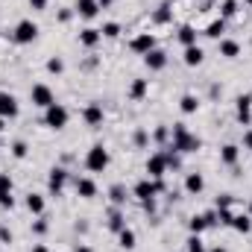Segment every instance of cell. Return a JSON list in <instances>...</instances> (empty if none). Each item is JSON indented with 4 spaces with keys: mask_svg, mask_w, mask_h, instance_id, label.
Returning a JSON list of instances; mask_svg holds the SVG:
<instances>
[{
    "mask_svg": "<svg viewBox=\"0 0 252 252\" xmlns=\"http://www.w3.org/2000/svg\"><path fill=\"white\" fill-rule=\"evenodd\" d=\"M132 141H135V147H147V144H150V135H147V129H138Z\"/></svg>",
    "mask_w": 252,
    "mask_h": 252,
    "instance_id": "d590c367",
    "label": "cell"
},
{
    "mask_svg": "<svg viewBox=\"0 0 252 252\" xmlns=\"http://www.w3.org/2000/svg\"><path fill=\"white\" fill-rule=\"evenodd\" d=\"M170 135H173V144H170V147H173L176 153H196V150L202 147V141H199L196 135H190L185 124H173V132H170Z\"/></svg>",
    "mask_w": 252,
    "mask_h": 252,
    "instance_id": "6da1fadb",
    "label": "cell"
},
{
    "mask_svg": "<svg viewBox=\"0 0 252 252\" xmlns=\"http://www.w3.org/2000/svg\"><path fill=\"white\" fill-rule=\"evenodd\" d=\"M0 241H3V244H12V232L3 229V226H0Z\"/></svg>",
    "mask_w": 252,
    "mask_h": 252,
    "instance_id": "7bdbcfd3",
    "label": "cell"
},
{
    "mask_svg": "<svg viewBox=\"0 0 252 252\" xmlns=\"http://www.w3.org/2000/svg\"><path fill=\"white\" fill-rule=\"evenodd\" d=\"M67 109H64L62 103H53V106H47L44 109V126H50V129H64L67 126Z\"/></svg>",
    "mask_w": 252,
    "mask_h": 252,
    "instance_id": "277c9868",
    "label": "cell"
},
{
    "mask_svg": "<svg viewBox=\"0 0 252 252\" xmlns=\"http://www.w3.org/2000/svg\"><path fill=\"white\" fill-rule=\"evenodd\" d=\"M250 217H252V205H250Z\"/></svg>",
    "mask_w": 252,
    "mask_h": 252,
    "instance_id": "816d5d0a",
    "label": "cell"
},
{
    "mask_svg": "<svg viewBox=\"0 0 252 252\" xmlns=\"http://www.w3.org/2000/svg\"><path fill=\"white\" fill-rule=\"evenodd\" d=\"M12 156H15V158H24V156H27V141H15V144H12Z\"/></svg>",
    "mask_w": 252,
    "mask_h": 252,
    "instance_id": "8d00e7d4",
    "label": "cell"
},
{
    "mask_svg": "<svg viewBox=\"0 0 252 252\" xmlns=\"http://www.w3.org/2000/svg\"><path fill=\"white\" fill-rule=\"evenodd\" d=\"M164 190V182L161 179H141V182H135V188H132V193L141 199V202H150L156 193H161Z\"/></svg>",
    "mask_w": 252,
    "mask_h": 252,
    "instance_id": "3957f363",
    "label": "cell"
},
{
    "mask_svg": "<svg viewBox=\"0 0 252 252\" xmlns=\"http://www.w3.org/2000/svg\"><path fill=\"white\" fill-rule=\"evenodd\" d=\"M170 18H173V12H170V6H167V3H161V6L153 12V21H156V24H167Z\"/></svg>",
    "mask_w": 252,
    "mask_h": 252,
    "instance_id": "f1b7e54d",
    "label": "cell"
},
{
    "mask_svg": "<svg viewBox=\"0 0 252 252\" xmlns=\"http://www.w3.org/2000/svg\"><path fill=\"white\" fill-rule=\"evenodd\" d=\"M0 132H3V118H0Z\"/></svg>",
    "mask_w": 252,
    "mask_h": 252,
    "instance_id": "f907efd6",
    "label": "cell"
},
{
    "mask_svg": "<svg viewBox=\"0 0 252 252\" xmlns=\"http://www.w3.org/2000/svg\"><path fill=\"white\" fill-rule=\"evenodd\" d=\"M164 138H167V126H158L156 129V141H164Z\"/></svg>",
    "mask_w": 252,
    "mask_h": 252,
    "instance_id": "ee69618b",
    "label": "cell"
},
{
    "mask_svg": "<svg viewBox=\"0 0 252 252\" xmlns=\"http://www.w3.org/2000/svg\"><path fill=\"white\" fill-rule=\"evenodd\" d=\"M0 118H18V100L9 91H0Z\"/></svg>",
    "mask_w": 252,
    "mask_h": 252,
    "instance_id": "30bf717a",
    "label": "cell"
},
{
    "mask_svg": "<svg viewBox=\"0 0 252 252\" xmlns=\"http://www.w3.org/2000/svg\"><path fill=\"white\" fill-rule=\"evenodd\" d=\"M232 229H235V232H241V235L252 232V217H250V214H235V217H232Z\"/></svg>",
    "mask_w": 252,
    "mask_h": 252,
    "instance_id": "ac0fdd59",
    "label": "cell"
},
{
    "mask_svg": "<svg viewBox=\"0 0 252 252\" xmlns=\"http://www.w3.org/2000/svg\"><path fill=\"white\" fill-rule=\"evenodd\" d=\"M109 229H112V232H124L126 229V220H124V214H121L118 208L109 214Z\"/></svg>",
    "mask_w": 252,
    "mask_h": 252,
    "instance_id": "83f0119b",
    "label": "cell"
},
{
    "mask_svg": "<svg viewBox=\"0 0 252 252\" xmlns=\"http://www.w3.org/2000/svg\"><path fill=\"white\" fill-rule=\"evenodd\" d=\"M220 158H223V164H238V158H241V147H238V144H226V147L220 150Z\"/></svg>",
    "mask_w": 252,
    "mask_h": 252,
    "instance_id": "e0dca14e",
    "label": "cell"
},
{
    "mask_svg": "<svg viewBox=\"0 0 252 252\" xmlns=\"http://www.w3.org/2000/svg\"><path fill=\"white\" fill-rule=\"evenodd\" d=\"M82 121L88 126H103V106L100 103H88L82 112Z\"/></svg>",
    "mask_w": 252,
    "mask_h": 252,
    "instance_id": "8fae6325",
    "label": "cell"
},
{
    "mask_svg": "<svg viewBox=\"0 0 252 252\" xmlns=\"http://www.w3.org/2000/svg\"><path fill=\"white\" fill-rule=\"evenodd\" d=\"M188 229H190V235H202V232L208 229V223H205L202 214H193V217L188 220Z\"/></svg>",
    "mask_w": 252,
    "mask_h": 252,
    "instance_id": "d4e9b609",
    "label": "cell"
},
{
    "mask_svg": "<svg viewBox=\"0 0 252 252\" xmlns=\"http://www.w3.org/2000/svg\"><path fill=\"white\" fill-rule=\"evenodd\" d=\"M47 70H50V73H62V70H64V62L59 59V56H53V59L47 62Z\"/></svg>",
    "mask_w": 252,
    "mask_h": 252,
    "instance_id": "74e56055",
    "label": "cell"
},
{
    "mask_svg": "<svg viewBox=\"0 0 252 252\" xmlns=\"http://www.w3.org/2000/svg\"><path fill=\"white\" fill-rule=\"evenodd\" d=\"M76 193L82 196V199H91V196H97V185H94V179H76Z\"/></svg>",
    "mask_w": 252,
    "mask_h": 252,
    "instance_id": "2e32d148",
    "label": "cell"
},
{
    "mask_svg": "<svg viewBox=\"0 0 252 252\" xmlns=\"http://www.w3.org/2000/svg\"><path fill=\"white\" fill-rule=\"evenodd\" d=\"M85 167H88L91 173H103V170L109 167V150H106L103 144H94V147L88 150V156H85Z\"/></svg>",
    "mask_w": 252,
    "mask_h": 252,
    "instance_id": "7a4b0ae2",
    "label": "cell"
},
{
    "mask_svg": "<svg viewBox=\"0 0 252 252\" xmlns=\"http://www.w3.org/2000/svg\"><path fill=\"white\" fill-rule=\"evenodd\" d=\"M76 252H91L88 247H76Z\"/></svg>",
    "mask_w": 252,
    "mask_h": 252,
    "instance_id": "c3c4849f",
    "label": "cell"
},
{
    "mask_svg": "<svg viewBox=\"0 0 252 252\" xmlns=\"http://www.w3.org/2000/svg\"><path fill=\"white\" fill-rule=\"evenodd\" d=\"M179 41H182L185 47H190V44H196V30H193L190 24H185V27H179Z\"/></svg>",
    "mask_w": 252,
    "mask_h": 252,
    "instance_id": "cb8c5ba5",
    "label": "cell"
},
{
    "mask_svg": "<svg viewBox=\"0 0 252 252\" xmlns=\"http://www.w3.org/2000/svg\"><path fill=\"white\" fill-rule=\"evenodd\" d=\"M106 38H118L121 35V24H115V21H109V24H103V30H100Z\"/></svg>",
    "mask_w": 252,
    "mask_h": 252,
    "instance_id": "d6a6232c",
    "label": "cell"
},
{
    "mask_svg": "<svg viewBox=\"0 0 252 252\" xmlns=\"http://www.w3.org/2000/svg\"><path fill=\"white\" fill-rule=\"evenodd\" d=\"M109 196H112V202H115V205H124V202H126V188H124V185H112Z\"/></svg>",
    "mask_w": 252,
    "mask_h": 252,
    "instance_id": "4dcf8cb0",
    "label": "cell"
},
{
    "mask_svg": "<svg viewBox=\"0 0 252 252\" xmlns=\"http://www.w3.org/2000/svg\"><path fill=\"white\" fill-rule=\"evenodd\" d=\"M188 252H208L199 235H190V238H188Z\"/></svg>",
    "mask_w": 252,
    "mask_h": 252,
    "instance_id": "836d02e7",
    "label": "cell"
},
{
    "mask_svg": "<svg viewBox=\"0 0 252 252\" xmlns=\"http://www.w3.org/2000/svg\"><path fill=\"white\" fill-rule=\"evenodd\" d=\"M100 41H103V32L94 30V27H85V30L79 32V44H82V47H97Z\"/></svg>",
    "mask_w": 252,
    "mask_h": 252,
    "instance_id": "9a60e30c",
    "label": "cell"
},
{
    "mask_svg": "<svg viewBox=\"0 0 252 252\" xmlns=\"http://www.w3.org/2000/svg\"><path fill=\"white\" fill-rule=\"evenodd\" d=\"M202 188H205L202 173H188V176H185V190H188V193H199Z\"/></svg>",
    "mask_w": 252,
    "mask_h": 252,
    "instance_id": "7402d4cb",
    "label": "cell"
},
{
    "mask_svg": "<svg viewBox=\"0 0 252 252\" xmlns=\"http://www.w3.org/2000/svg\"><path fill=\"white\" fill-rule=\"evenodd\" d=\"M232 202H235V196H232V193H223V196L217 199V211H229Z\"/></svg>",
    "mask_w": 252,
    "mask_h": 252,
    "instance_id": "e575fe53",
    "label": "cell"
},
{
    "mask_svg": "<svg viewBox=\"0 0 252 252\" xmlns=\"http://www.w3.org/2000/svg\"><path fill=\"white\" fill-rule=\"evenodd\" d=\"M0 208H15V196H12V190L0 193Z\"/></svg>",
    "mask_w": 252,
    "mask_h": 252,
    "instance_id": "f35d334b",
    "label": "cell"
},
{
    "mask_svg": "<svg viewBox=\"0 0 252 252\" xmlns=\"http://www.w3.org/2000/svg\"><path fill=\"white\" fill-rule=\"evenodd\" d=\"M238 121L244 126L252 121V97L250 94H241V97H238Z\"/></svg>",
    "mask_w": 252,
    "mask_h": 252,
    "instance_id": "5bb4252c",
    "label": "cell"
},
{
    "mask_svg": "<svg viewBox=\"0 0 252 252\" xmlns=\"http://www.w3.org/2000/svg\"><path fill=\"white\" fill-rule=\"evenodd\" d=\"M144 64H147V67H150V70H161V67H164V64H167V53H164V50H158V47H156V50H150V53H147V56H144Z\"/></svg>",
    "mask_w": 252,
    "mask_h": 252,
    "instance_id": "4fadbf2b",
    "label": "cell"
},
{
    "mask_svg": "<svg viewBox=\"0 0 252 252\" xmlns=\"http://www.w3.org/2000/svg\"><path fill=\"white\" fill-rule=\"evenodd\" d=\"M244 147L252 153V129H250V132H244Z\"/></svg>",
    "mask_w": 252,
    "mask_h": 252,
    "instance_id": "f6af8a7d",
    "label": "cell"
},
{
    "mask_svg": "<svg viewBox=\"0 0 252 252\" xmlns=\"http://www.w3.org/2000/svg\"><path fill=\"white\" fill-rule=\"evenodd\" d=\"M202 56H205V53H202L196 44H190V47H185V56H182V59H185L188 67H196V64H202Z\"/></svg>",
    "mask_w": 252,
    "mask_h": 252,
    "instance_id": "44dd1931",
    "label": "cell"
},
{
    "mask_svg": "<svg viewBox=\"0 0 252 252\" xmlns=\"http://www.w3.org/2000/svg\"><path fill=\"white\" fill-rule=\"evenodd\" d=\"M12 38H15L18 44H32V41L38 38V24H35V21H30V18H24V21L15 27Z\"/></svg>",
    "mask_w": 252,
    "mask_h": 252,
    "instance_id": "5b68a950",
    "label": "cell"
},
{
    "mask_svg": "<svg viewBox=\"0 0 252 252\" xmlns=\"http://www.w3.org/2000/svg\"><path fill=\"white\" fill-rule=\"evenodd\" d=\"M97 3H100V9H106V6H112L115 0H97Z\"/></svg>",
    "mask_w": 252,
    "mask_h": 252,
    "instance_id": "7dc6e473",
    "label": "cell"
},
{
    "mask_svg": "<svg viewBox=\"0 0 252 252\" xmlns=\"http://www.w3.org/2000/svg\"><path fill=\"white\" fill-rule=\"evenodd\" d=\"M30 6H32L35 12H44V9H47V0H30Z\"/></svg>",
    "mask_w": 252,
    "mask_h": 252,
    "instance_id": "b9f144b4",
    "label": "cell"
},
{
    "mask_svg": "<svg viewBox=\"0 0 252 252\" xmlns=\"http://www.w3.org/2000/svg\"><path fill=\"white\" fill-rule=\"evenodd\" d=\"M27 208L32 214H44V196L41 193H27Z\"/></svg>",
    "mask_w": 252,
    "mask_h": 252,
    "instance_id": "603a6c76",
    "label": "cell"
},
{
    "mask_svg": "<svg viewBox=\"0 0 252 252\" xmlns=\"http://www.w3.org/2000/svg\"><path fill=\"white\" fill-rule=\"evenodd\" d=\"M147 88H150L147 79H132V85H129V97H132V100H144V97H147Z\"/></svg>",
    "mask_w": 252,
    "mask_h": 252,
    "instance_id": "ffe728a7",
    "label": "cell"
},
{
    "mask_svg": "<svg viewBox=\"0 0 252 252\" xmlns=\"http://www.w3.org/2000/svg\"><path fill=\"white\" fill-rule=\"evenodd\" d=\"M129 50H132V53H138V56H147L150 50H156V35H150V32L135 35V38L129 41Z\"/></svg>",
    "mask_w": 252,
    "mask_h": 252,
    "instance_id": "52a82bcc",
    "label": "cell"
},
{
    "mask_svg": "<svg viewBox=\"0 0 252 252\" xmlns=\"http://www.w3.org/2000/svg\"><path fill=\"white\" fill-rule=\"evenodd\" d=\"M76 15L85 18V21H91V18L100 15V3L97 0H76Z\"/></svg>",
    "mask_w": 252,
    "mask_h": 252,
    "instance_id": "7c38bea8",
    "label": "cell"
},
{
    "mask_svg": "<svg viewBox=\"0 0 252 252\" xmlns=\"http://www.w3.org/2000/svg\"><path fill=\"white\" fill-rule=\"evenodd\" d=\"M32 232H35V235H44V232H47V223H44V220H35V223H32Z\"/></svg>",
    "mask_w": 252,
    "mask_h": 252,
    "instance_id": "60d3db41",
    "label": "cell"
},
{
    "mask_svg": "<svg viewBox=\"0 0 252 252\" xmlns=\"http://www.w3.org/2000/svg\"><path fill=\"white\" fill-rule=\"evenodd\" d=\"M211 252H226V247H214Z\"/></svg>",
    "mask_w": 252,
    "mask_h": 252,
    "instance_id": "681fc988",
    "label": "cell"
},
{
    "mask_svg": "<svg viewBox=\"0 0 252 252\" xmlns=\"http://www.w3.org/2000/svg\"><path fill=\"white\" fill-rule=\"evenodd\" d=\"M167 153H153L150 158H147V173H150V179H164V173H167Z\"/></svg>",
    "mask_w": 252,
    "mask_h": 252,
    "instance_id": "8992f818",
    "label": "cell"
},
{
    "mask_svg": "<svg viewBox=\"0 0 252 252\" xmlns=\"http://www.w3.org/2000/svg\"><path fill=\"white\" fill-rule=\"evenodd\" d=\"M223 32H226V21H223V18H220V21H211V24L205 27V35H208V38H220Z\"/></svg>",
    "mask_w": 252,
    "mask_h": 252,
    "instance_id": "484cf974",
    "label": "cell"
},
{
    "mask_svg": "<svg viewBox=\"0 0 252 252\" xmlns=\"http://www.w3.org/2000/svg\"><path fill=\"white\" fill-rule=\"evenodd\" d=\"M247 3H250V6H252V0H247Z\"/></svg>",
    "mask_w": 252,
    "mask_h": 252,
    "instance_id": "f5cc1de1",
    "label": "cell"
},
{
    "mask_svg": "<svg viewBox=\"0 0 252 252\" xmlns=\"http://www.w3.org/2000/svg\"><path fill=\"white\" fill-rule=\"evenodd\" d=\"M6 190H12V179H9V173H0V193H6Z\"/></svg>",
    "mask_w": 252,
    "mask_h": 252,
    "instance_id": "ab89813d",
    "label": "cell"
},
{
    "mask_svg": "<svg viewBox=\"0 0 252 252\" xmlns=\"http://www.w3.org/2000/svg\"><path fill=\"white\" fill-rule=\"evenodd\" d=\"M118 241H121V247H124V250H135V232H132V229L118 232Z\"/></svg>",
    "mask_w": 252,
    "mask_h": 252,
    "instance_id": "f546056e",
    "label": "cell"
},
{
    "mask_svg": "<svg viewBox=\"0 0 252 252\" xmlns=\"http://www.w3.org/2000/svg\"><path fill=\"white\" fill-rule=\"evenodd\" d=\"M220 15H223V18H235V15H238V0H223Z\"/></svg>",
    "mask_w": 252,
    "mask_h": 252,
    "instance_id": "1f68e13d",
    "label": "cell"
},
{
    "mask_svg": "<svg viewBox=\"0 0 252 252\" xmlns=\"http://www.w3.org/2000/svg\"><path fill=\"white\" fill-rule=\"evenodd\" d=\"M30 100H32V106H38V109H47V106H53V103H56V100H53L50 85H32Z\"/></svg>",
    "mask_w": 252,
    "mask_h": 252,
    "instance_id": "ba28073f",
    "label": "cell"
},
{
    "mask_svg": "<svg viewBox=\"0 0 252 252\" xmlns=\"http://www.w3.org/2000/svg\"><path fill=\"white\" fill-rule=\"evenodd\" d=\"M30 252H47V247H44V244H35V247H32Z\"/></svg>",
    "mask_w": 252,
    "mask_h": 252,
    "instance_id": "bcb514c9",
    "label": "cell"
},
{
    "mask_svg": "<svg viewBox=\"0 0 252 252\" xmlns=\"http://www.w3.org/2000/svg\"><path fill=\"white\" fill-rule=\"evenodd\" d=\"M64 182H67V170H64V167H53L50 176H47V190H50L53 196H59L62 188H64Z\"/></svg>",
    "mask_w": 252,
    "mask_h": 252,
    "instance_id": "9c48e42d",
    "label": "cell"
},
{
    "mask_svg": "<svg viewBox=\"0 0 252 252\" xmlns=\"http://www.w3.org/2000/svg\"><path fill=\"white\" fill-rule=\"evenodd\" d=\"M220 56H226V59L241 56V44H238V41H232V38H223V41H220Z\"/></svg>",
    "mask_w": 252,
    "mask_h": 252,
    "instance_id": "d6986e66",
    "label": "cell"
},
{
    "mask_svg": "<svg viewBox=\"0 0 252 252\" xmlns=\"http://www.w3.org/2000/svg\"><path fill=\"white\" fill-rule=\"evenodd\" d=\"M179 109H182V112H185V115H193V112H196V109H199V100H196V97H193V94H185V97H182V100H179Z\"/></svg>",
    "mask_w": 252,
    "mask_h": 252,
    "instance_id": "4316f807",
    "label": "cell"
}]
</instances>
